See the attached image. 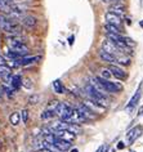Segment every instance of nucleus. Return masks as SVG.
<instances>
[{"label": "nucleus", "instance_id": "nucleus-1", "mask_svg": "<svg viewBox=\"0 0 143 152\" xmlns=\"http://www.w3.org/2000/svg\"><path fill=\"white\" fill-rule=\"evenodd\" d=\"M85 92H86V94L89 96V99L94 101L97 104H99L101 107H103V108H107V107H108L110 102H108L107 97L104 96V94L99 93L98 90H97L92 84H90V83H88V84L85 85Z\"/></svg>", "mask_w": 143, "mask_h": 152}, {"label": "nucleus", "instance_id": "nucleus-2", "mask_svg": "<svg viewBox=\"0 0 143 152\" xmlns=\"http://www.w3.org/2000/svg\"><path fill=\"white\" fill-rule=\"evenodd\" d=\"M94 79L103 86L107 93H119L123 90V86H121V84H119V83H112L110 80H107V79L101 77V76H96Z\"/></svg>", "mask_w": 143, "mask_h": 152}, {"label": "nucleus", "instance_id": "nucleus-3", "mask_svg": "<svg viewBox=\"0 0 143 152\" xmlns=\"http://www.w3.org/2000/svg\"><path fill=\"white\" fill-rule=\"evenodd\" d=\"M8 45H9L10 50L17 52V53H20V54H22V56H26L30 52L28 47L22 40H20V39H9Z\"/></svg>", "mask_w": 143, "mask_h": 152}, {"label": "nucleus", "instance_id": "nucleus-4", "mask_svg": "<svg viewBox=\"0 0 143 152\" xmlns=\"http://www.w3.org/2000/svg\"><path fill=\"white\" fill-rule=\"evenodd\" d=\"M72 107H71L70 104H67L65 103V102H59V104H58V107L57 110H55V116H58V117H61V120H65L66 117H69L71 115V112H72Z\"/></svg>", "mask_w": 143, "mask_h": 152}, {"label": "nucleus", "instance_id": "nucleus-5", "mask_svg": "<svg viewBox=\"0 0 143 152\" xmlns=\"http://www.w3.org/2000/svg\"><path fill=\"white\" fill-rule=\"evenodd\" d=\"M108 70H110V72L112 75L115 76L116 79H119V80H125V79L128 77V74L125 72V70L121 67H119V66H116V64H110L108 66Z\"/></svg>", "mask_w": 143, "mask_h": 152}, {"label": "nucleus", "instance_id": "nucleus-6", "mask_svg": "<svg viewBox=\"0 0 143 152\" xmlns=\"http://www.w3.org/2000/svg\"><path fill=\"white\" fill-rule=\"evenodd\" d=\"M53 134L55 135V138L67 140V142H71V143L76 139V134H74V133L70 130H58V132H54Z\"/></svg>", "mask_w": 143, "mask_h": 152}, {"label": "nucleus", "instance_id": "nucleus-7", "mask_svg": "<svg viewBox=\"0 0 143 152\" xmlns=\"http://www.w3.org/2000/svg\"><path fill=\"white\" fill-rule=\"evenodd\" d=\"M102 50H104V52H107V53H112V54H115V56H117L119 53L120 54H121V50H120V49L116 47V45L112 43L111 40H108V39H106L102 43Z\"/></svg>", "mask_w": 143, "mask_h": 152}, {"label": "nucleus", "instance_id": "nucleus-8", "mask_svg": "<svg viewBox=\"0 0 143 152\" xmlns=\"http://www.w3.org/2000/svg\"><path fill=\"white\" fill-rule=\"evenodd\" d=\"M104 20H106V23H111V25H115V26H121L123 23V18L119 17L117 14L112 13V12H106L104 14Z\"/></svg>", "mask_w": 143, "mask_h": 152}, {"label": "nucleus", "instance_id": "nucleus-9", "mask_svg": "<svg viewBox=\"0 0 143 152\" xmlns=\"http://www.w3.org/2000/svg\"><path fill=\"white\" fill-rule=\"evenodd\" d=\"M76 110H79V111H80V113L85 117L86 120H96V119H97L96 112H93L92 110H89V108L86 107V106H84V104H79L77 107H76Z\"/></svg>", "mask_w": 143, "mask_h": 152}, {"label": "nucleus", "instance_id": "nucleus-10", "mask_svg": "<svg viewBox=\"0 0 143 152\" xmlns=\"http://www.w3.org/2000/svg\"><path fill=\"white\" fill-rule=\"evenodd\" d=\"M12 76L13 75L9 67H7V66L0 67V80L4 83V84H9L10 80H12Z\"/></svg>", "mask_w": 143, "mask_h": 152}, {"label": "nucleus", "instance_id": "nucleus-11", "mask_svg": "<svg viewBox=\"0 0 143 152\" xmlns=\"http://www.w3.org/2000/svg\"><path fill=\"white\" fill-rule=\"evenodd\" d=\"M53 144L55 146V148L61 152H66V151L71 150V146H72L71 142H67V140H63V139H59V138H55Z\"/></svg>", "mask_w": 143, "mask_h": 152}, {"label": "nucleus", "instance_id": "nucleus-12", "mask_svg": "<svg viewBox=\"0 0 143 152\" xmlns=\"http://www.w3.org/2000/svg\"><path fill=\"white\" fill-rule=\"evenodd\" d=\"M21 22H22V25H23L25 27L32 28V27H35V26L37 25V18L27 14V16H23V17L21 18Z\"/></svg>", "mask_w": 143, "mask_h": 152}, {"label": "nucleus", "instance_id": "nucleus-13", "mask_svg": "<svg viewBox=\"0 0 143 152\" xmlns=\"http://www.w3.org/2000/svg\"><path fill=\"white\" fill-rule=\"evenodd\" d=\"M141 134H142V126H135V128H133V129H131V130L126 134L128 142H129L130 144H131V143H134V142H135V139H137Z\"/></svg>", "mask_w": 143, "mask_h": 152}, {"label": "nucleus", "instance_id": "nucleus-14", "mask_svg": "<svg viewBox=\"0 0 143 152\" xmlns=\"http://www.w3.org/2000/svg\"><path fill=\"white\" fill-rule=\"evenodd\" d=\"M141 97H142V89L139 88L137 92H135L134 96L131 97V99L129 101V103L126 104V107H125V108H126V110H131L133 107H135V106H137V103L139 102V99H141Z\"/></svg>", "mask_w": 143, "mask_h": 152}, {"label": "nucleus", "instance_id": "nucleus-15", "mask_svg": "<svg viewBox=\"0 0 143 152\" xmlns=\"http://www.w3.org/2000/svg\"><path fill=\"white\" fill-rule=\"evenodd\" d=\"M99 57H101V59H102V61H104V62H108V63H115L116 58H117V56L112 54V53H107V52L102 50V49L99 50Z\"/></svg>", "mask_w": 143, "mask_h": 152}, {"label": "nucleus", "instance_id": "nucleus-16", "mask_svg": "<svg viewBox=\"0 0 143 152\" xmlns=\"http://www.w3.org/2000/svg\"><path fill=\"white\" fill-rule=\"evenodd\" d=\"M108 12H112V13L117 14L119 17H121V18H123L124 16H125V7H124V5H120V4H115V5L110 7Z\"/></svg>", "mask_w": 143, "mask_h": 152}, {"label": "nucleus", "instance_id": "nucleus-17", "mask_svg": "<svg viewBox=\"0 0 143 152\" xmlns=\"http://www.w3.org/2000/svg\"><path fill=\"white\" fill-rule=\"evenodd\" d=\"M9 84L12 85V89H14V90L20 89L21 85H22V77H21V75H13L12 76V80H10Z\"/></svg>", "mask_w": 143, "mask_h": 152}, {"label": "nucleus", "instance_id": "nucleus-18", "mask_svg": "<svg viewBox=\"0 0 143 152\" xmlns=\"http://www.w3.org/2000/svg\"><path fill=\"white\" fill-rule=\"evenodd\" d=\"M104 31L106 32H110V34H117V35H121V31H120V28L117 27V26L115 25H111V23H106L103 26Z\"/></svg>", "mask_w": 143, "mask_h": 152}, {"label": "nucleus", "instance_id": "nucleus-19", "mask_svg": "<svg viewBox=\"0 0 143 152\" xmlns=\"http://www.w3.org/2000/svg\"><path fill=\"white\" fill-rule=\"evenodd\" d=\"M9 121H10V124H12L13 126H17V125H20V123H21V113H20V112H13V113H10Z\"/></svg>", "mask_w": 143, "mask_h": 152}, {"label": "nucleus", "instance_id": "nucleus-20", "mask_svg": "<svg viewBox=\"0 0 143 152\" xmlns=\"http://www.w3.org/2000/svg\"><path fill=\"white\" fill-rule=\"evenodd\" d=\"M12 8H13V7L10 5L9 1H7V0H0V10L7 12V13H10Z\"/></svg>", "mask_w": 143, "mask_h": 152}, {"label": "nucleus", "instance_id": "nucleus-21", "mask_svg": "<svg viewBox=\"0 0 143 152\" xmlns=\"http://www.w3.org/2000/svg\"><path fill=\"white\" fill-rule=\"evenodd\" d=\"M53 89H54V92L58 93V94H65V88H63L62 83L59 80L53 81Z\"/></svg>", "mask_w": 143, "mask_h": 152}, {"label": "nucleus", "instance_id": "nucleus-22", "mask_svg": "<svg viewBox=\"0 0 143 152\" xmlns=\"http://www.w3.org/2000/svg\"><path fill=\"white\" fill-rule=\"evenodd\" d=\"M54 116H55V112H54V111H50V110H45V111L41 113V119H43L44 121L52 120Z\"/></svg>", "mask_w": 143, "mask_h": 152}, {"label": "nucleus", "instance_id": "nucleus-23", "mask_svg": "<svg viewBox=\"0 0 143 152\" xmlns=\"http://www.w3.org/2000/svg\"><path fill=\"white\" fill-rule=\"evenodd\" d=\"M116 62H119L120 64H123V66H129L130 59L128 58V57H125V56L120 54V56H117V58H116Z\"/></svg>", "mask_w": 143, "mask_h": 152}, {"label": "nucleus", "instance_id": "nucleus-24", "mask_svg": "<svg viewBox=\"0 0 143 152\" xmlns=\"http://www.w3.org/2000/svg\"><path fill=\"white\" fill-rule=\"evenodd\" d=\"M58 104H59V101L52 99V101L49 102V104H48L47 110H50V111H55V110H57V107H58Z\"/></svg>", "mask_w": 143, "mask_h": 152}, {"label": "nucleus", "instance_id": "nucleus-25", "mask_svg": "<svg viewBox=\"0 0 143 152\" xmlns=\"http://www.w3.org/2000/svg\"><path fill=\"white\" fill-rule=\"evenodd\" d=\"M22 85H23L27 90H31V89H32V86H34V85H32V83H31V80H30L28 77L22 79Z\"/></svg>", "mask_w": 143, "mask_h": 152}, {"label": "nucleus", "instance_id": "nucleus-26", "mask_svg": "<svg viewBox=\"0 0 143 152\" xmlns=\"http://www.w3.org/2000/svg\"><path fill=\"white\" fill-rule=\"evenodd\" d=\"M111 72L108 68H102L101 70V77H103V79H107V80H110V77H111Z\"/></svg>", "mask_w": 143, "mask_h": 152}, {"label": "nucleus", "instance_id": "nucleus-27", "mask_svg": "<svg viewBox=\"0 0 143 152\" xmlns=\"http://www.w3.org/2000/svg\"><path fill=\"white\" fill-rule=\"evenodd\" d=\"M123 41H124V43H125L126 47H129V48H130V47H131V48L135 47V43H134V41L130 39V37H128V36H123Z\"/></svg>", "mask_w": 143, "mask_h": 152}, {"label": "nucleus", "instance_id": "nucleus-28", "mask_svg": "<svg viewBox=\"0 0 143 152\" xmlns=\"http://www.w3.org/2000/svg\"><path fill=\"white\" fill-rule=\"evenodd\" d=\"M20 113H21V120L23 121V123H27V121H28V111H27V110H26V108L22 110Z\"/></svg>", "mask_w": 143, "mask_h": 152}, {"label": "nucleus", "instance_id": "nucleus-29", "mask_svg": "<svg viewBox=\"0 0 143 152\" xmlns=\"http://www.w3.org/2000/svg\"><path fill=\"white\" fill-rule=\"evenodd\" d=\"M37 101H39V96H37V94H34V96H30V97H28V102H30L31 104L37 103Z\"/></svg>", "mask_w": 143, "mask_h": 152}, {"label": "nucleus", "instance_id": "nucleus-30", "mask_svg": "<svg viewBox=\"0 0 143 152\" xmlns=\"http://www.w3.org/2000/svg\"><path fill=\"white\" fill-rule=\"evenodd\" d=\"M7 64H8V61H7L3 56H0V67H1V66H7Z\"/></svg>", "mask_w": 143, "mask_h": 152}, {"label": "nucleus", "instance_id": "nucleus-31", "mask_svg": "<svg viewBox=\"0 0 143 152\" xmlns=\"http://www.w3.org/2000/svg\"><path fill=\"white\" fill-rule=\"evenodd\" d=\"M124 147H125V144H124L123 142H119V143H117V150H123Z\"/></svg>", "mask_w": 143, "mask_h": 152}, {"label": "nucleus", "instance_id": "nucleus-32", "mask_svg": "<svg viewBox=\"0 0 143 152\" xmlns=\"http://www.w3.org/2000/svg\"><path fill=\"white\" fill-rule=\"evenodd\" d=\"M39 152H53V151L48 150V148H41V150H39Z\"/></svg>", "mask_w": 143, "mask_h": 152}, {"label": "nucleus", "instance_id": "nucleus-33", "mask_svg": "<svg viewBox=\"0 0 143 152\" xmlns=\"http://www.w3.org/2000/svg\"><path fill=\"white\" fill-rule=\"evenodd\" d=\"M138 113H139V115H143V106H142L141 108H139V112H138Z\"/></svg>", "mask_w": 143, "mask_h": 152}, {"label": "nucleus", "instance_id": "nucleus-34", "mask_svg": "<svg viewBox=\"0 0 143 152\" xmlns=\"http://www.w3.org/2000/svg\"><path fill=\"white\" fill-rule=\"evenodd\" d=\"M102 1H103V3H106V4H107V3H112L114 0H102Z\"/></svg>", "mask_w": 143, "mask_h": 152}, {"label": "nucleus", "instance_id": "nucleus-35", "mask_svg": "<svg viewBox=\"0 0 143 152\" xmlns=\"http://www.w3.org/2000/svg\"><path fill=\"white\" fill-rule=\"evenodd\" d=\"M103 150H104V146H102V147H101V148H99V150L97 151V152H103Z\"/></svg>", "mask_w": 143, "mask_h": 152}, {"label": "nucleus", "instance_id": "nucleus-36", "mask_svg": "<svg viewBox=\"0 0 143 152\" xmlns=\"http://www.w3.org/2000/svg\"><path fill=\"white\" fill-rule=\"evenodd\" d=\"M74 43V36H71L70 37V44H72Z\"/></svg>", "mask_w": 143, "mask_h": 152}, {"label": "nucleus", "instance_id": "nucleus-37", "mask_svg": "<svg viewBox=\"0 0 143 152\" xmlns=\"http://www.w3.org/2000/svg\"><path fill=\"white\" fill-rule=\"evenodd\" d=\"M139 25H141V27H143V21H141V22H139Z\"/></svg>", "mask_w": 143, "mask_h": 152}, {"label": "nucleus", "instance_id": "nucleus-38", "mask_svg": "<svg viewBox=\"0 0 143 152\" xmlns=\"http://www.w3.org/2000/svg\"><path fill=\"white\" fill-rule=\"evenodd\" d=\"M71 152H77V150H76V148H74V150L71 151Z\"/></svg>", "mask_w": 143, "mask_h": 152}]
</instances>
